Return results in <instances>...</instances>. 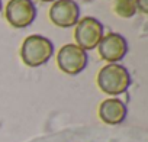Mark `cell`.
<instances>
[{
	"instance_id": "11",
	"label": "cell",
	"mask_w": 148,
	"mask_h": 142,
	"mask_svg": "<svg viewBox=\"0 0 148 142\" xmlns=\"http://www.w3.org/2000/svg\"><path fill=\"white\" fill-rule=\"evenodd\" d=\"M39 2H42V3H51V2H55V0H39Z\"/></svg>"
},
{
	"instance_id": "3",
	"label": "cell",
	"mask_w": 148,
	"mask_h": 142,
	"mask_svg": "<svg viewBox=\"0 0 148 142\" xmlns=\"http://www.w3.org/2000/svg\"><path fill=\"white\" fill-rule=\"evenodd\" d=\"M103 25L93 16H86L79 19L74 26V39L76 45L84 51H92L97 48L100 39L103 38Z\"/></svg>"
},
{
	"instance_id": "1",
	"label": "cell",
	"mask_w": 148,
	"mask_h": 142,
	"mask_svg": "<svg viewBox=\"0 0 148 142\" xmlns=\"http://www.w3.org/2000/svg\"><path fill=\"white\" fill-rule=\"evenodd\" d=\"M96 83L105 94L115 97L129 89L131 74L122 64H106L99 70Z\"/></svg>"
},
{
	"instance_id": "9",
	"label": "cell",
	"mask_w": 148,
	"mask_h": 142,
	"mask_svg": "<svg viewBox=\"0 0 148 142\" xmlns=\"http://www.w3.org/2000/svg\"><path fill=\"white\" fill-rule=\"evenodd\" d=\"M112 10L116 16H119L122 19H131L136 13L134 0H113Z\"/></svg>"
},
{
	"instance_id": "6",
	"label": "cell",
	"mask_w": 148,
	"mask_h": 142,
	"mask_svg": "<svg viewBox=\"0 0 148 142\" xmlns=\"http://www.w3.org/2000/svg\"><path fill=\"white\" fill-rule=\"evenodd\" d=\"M97 51L99 57L108 64H118L121 59L125 58L128 52V42L121 33L109 32L100 39Z\"/></svg>"
},
{
	"instance_id": "2",
	"label": "cell",
	"mask_w": 148,
	"mask_h": 142,
	"mask_svg": "<svg viewBox=\"0 0 148 142\" xmlns=\"http://www.w3.org/2000/svg\"><path fill=\"white\" fill-rule=\"evenodd\" d=\"M54 54L52 42L42 35H29L21 46V58L28 67H41L49 61Z\"/></svg>"
},
{
	"instance_id": "10",
	"label": "cell",
	"mask_w": 148,
	"mask_h": 142,
	"mask_svg": "<svg viewBox=\"0 0 148 142\" xmlns=\"http://www.w3.org/2000/svg\"><path fill=\"white\" fill-rule=\"evenodd\" d=\"M136 10H139L142 15L148 13V0H134Z\"/></svg>"
},
{
	"instance_id": "7",
	"label": "cell",
	"mask_w": 148,
	"mask_h": 142,
	"mask_svg": "<svg viewBox=\"0 0 148 142\" xmlns=\"http://www.w3.org/2000/svg\"><path fill=\"white\" fill-rule=\"evenodd\" d=\"M49 20L62 29L73 28L80 19V8L74 0H55L49 8Z\"/></svg>"
},
{
	"instance_id": "5",
	"label": "cell",
	"mask_w": 148,
	"mask_h": 142,
	"mask_svg": "<svg viewBox=\"0 0 148 142\" xmlns=\"http://www.w3.org/2000/svg\"><path fill=\"white\" fill-rule=\"evenodd\" d=\"M5 18L15 29H23L34 23L36 18V6L32 0H9Z\"/></svg>"
},
{
	"instance_id": "8",
	"label": "cell",
	"mask_w": 148,
	"mask_h": 142,
	"mask_svg": "<svg viewBox=\"0 0 148 142\" xmlns=\"http://www.w3.org/2000/svg\"><path fill=\"white\" fill-rule=\"evenodd\" d=\"M126 104L118 97L105 99L99 104V117L106 125H121L126 119Z\"/></svg>"
},
{
	"instance_id": "4",
	"label": "cell",
	"mask_w": 148,
	"mask_h": 142,
	"mask_svg": "<svg viewBox=\"0 0 148 142\" xmlns=\"http://www.w3.org/2000/svg\"><path fill=\"white\" fill-rule=\"evenodd\" d=\"M87 52L76 44H65L57 52V65L67 76H77L87 65Z\"/></svg>"
},
{
	"instance_id": "12",
	"label": "cell",
	"mask_w": 148,
	"mask_h": 142,
	"mask_svg": "<svg viewBox=\"0 0 148 142\" xmlns=\"http://www.w3.org/2000/svg\"><path fill=\"white\" fill-rule=\"evenodd\" d=\"M0 10H2V0H0Z\"/></svg>"
}]
</instances>
